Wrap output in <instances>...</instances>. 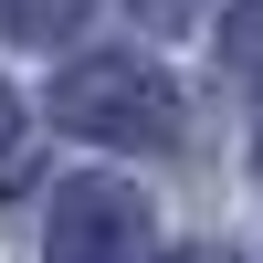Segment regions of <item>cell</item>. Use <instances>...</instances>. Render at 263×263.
Returning <instances> with one entry per match:
<instances>
[{
    "label": "cell",
    "instance_id": "3",
    "mask_svg": "<svg viewBox=\"0 0 263 263\" xmlns=\"http://www.w3.org/2000/svg\"><path fill=\"white\" fill-rule=\"evenodd\" d=\"M95 0H0V32L11 42H74Z\"/></svg>",
    "mask_w": 263,
    "mask_h": 263
},
{
    "label": "cell",
    "instance_id": "2",
    "mask_svg": "<svg viewBox=\"0 0 263 263\" xmlns=\"http://www.w3.org/2000/svg\"><path fill=\"white\" fill-rule=\"evenodd\" d=\"M42 263H158V211L126 179H63L53 221H42Z\"/></svg>",
    "mask_w": 263,
    "mask_h": 263
},
{
    "label": "cell",
    "instance_id": "1",
    "mask_svg": "<svg viewBox=\"0 0 263 263\" xmlns=\"http://www.w3.org/2000/svg\"><path fill=\"white\" fill-rule=\"evenodd\" d=\"M53 116L95 147H179V84L147 53H84L53 84Z\"/></svg>",
    "mask_w": 263,
    "mask_h": 263
},
{
    "label": "cell",
    "instance_id": "5",
    "mask_svg": "<svg viewBox=\"0 0 263 263\" xmlns=\"http://www.w3.org/2000/svg\"><path fill=\"white\" fill-rule=\"evenodd\" d=\"M21 137V105H11V84H0V147H11Z\"/></svg>",
    "mask_w": 263,
    "mask_h": 263
},
{
    "label": "cell",
    "instance_id": "4",
    "mask_svg": "<svg viewBox=\"0 0 263 263\" xmlns=\"http://www.w3.org/2000/svg\"><path fill=\"white\" fill-rule=\"evenodd\" d=\"M147 32H190V21H211V0H137Z\"/></svg>",
    "mask_w": 263,
    "mask_h": 263
}]
</instances>
